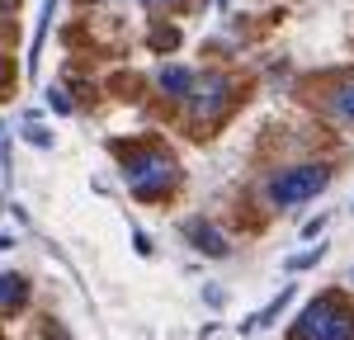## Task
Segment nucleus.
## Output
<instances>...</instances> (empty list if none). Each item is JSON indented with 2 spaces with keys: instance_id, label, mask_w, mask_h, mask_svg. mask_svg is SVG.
<instances>
[{
  "instance_id": "15",
  "label": "nucleus",
  "mask_w": 354,
  "mask_h": 340,
  "mask_svg": "<svg viewBox=\"0 0 354 340\" xmlns=\"http://www.w3.org/2000/svg\"><path fill=\"white\" fill-rule=\"evenodd\" d=\"M142 5H147V10H175L180 0H142Z\"/></svg>"
},
{
  "instance_id": "16",
  "label": "nucleus",
  "mask_w": 354,
  "mask_h": 340,
  "mask_svg": "<svg viewBox=\"0 0 354 340\" xmlns=\"http://www.w3.org/2000/svg\"><path fill=\"white\" fill-rule=\"evenodd\" d=\"M43 331H48V340H66V336H62V326H57V321H48Z\"/></svg>"
},
{
  "instance_id": "14",
  "label": "nucleus",
  "mask_w": 354,
  "mask_h": 340,
  "mask_svg": "<svg viewBox=\"0 0 354 340\" xmlns=\"http://www.w3.org/2000/svg\"><path fill=\"white\" fill-rule=\"evenodd\" d=\"M48 104H53L57 113H71V100H66L62 90H48Z\"/></svg>"
},
{
  "instance_id": "11",
  "label": "nucleus",
  "mask_w": 354,
  "mask_h": 340,
  "mask_svg": "<svg viewBox=\"0 0 354 340\" xmlns=\"http://www.w3.org/2000/svg\"><path fill=\"white\" fill-rule=\"evenodd\" d=\"M53 5H57V0H43V19H38V33H33V48H28V53H33V66H38V53H43V38H48V19H53Z\"/></svg>"
},
{
  "instance_id": "6",
  "label": "nucleus",
  "mask_w": 354,
  "mask_h": 340,
  "mask_svg": "<svg viewBox=\"0 0 354 340\" xmlns=\"http://www.w3.org/2000/svg\"><path fill=\"white\" fill-rule=\"evenodd\" d=\"M156 85H161L170 100H185V95H194L198 76H194L189 66H161V71H156Z\"/></svg>"
},
{
  "instance_id": "13",
  "label": "nucleus",
  "mask_w": 354,
  "mask_h": 340,
  "mask_svg": "<svg viewBox=\"0 0 354 340\" xmlns=\"http://www.w3.org/2000/svg\"><path fill=\"white\" fill-rule=\"evenodd\" d=\"M151 43H156V48H161V53H170V48H175V43H180V33H175V28H161V33H156V38H151Z\"/></svg>"
},
{
  "instance_id": "9",
  "label": "nucleus",
  "mask_w": 354,
  "mask_h": 340,
  "mask_svg": "<svg viewBox=\"0 0 354 340\" xmlns=\"http://www.w3.org/2000/svg\"><path fill=\"white\" fill-rule=\"evenodd\" d=\"M288 303H293V288H283V293L274 298L270 308H265V312H255V317H250L245 326H270V321H274V317H279V312H283V308H288Z\"/></svg>"
},
{
  "instance_id": "12",
  "label": "nucleus",
  "mask_w": 354,
  "mask_h": 340,
  "mask_svg": "<svg viewBox=\"0 0 354 340\" xmlns=\"http://www.w3.org/2000/svg\"><path fill=\"white\" fill-rule=\"evenodd\" d=\"M322 255H326V251H322V246H312V251H307V255H293V260H288V270H312V265H317Z\"/></svg>"
},
{
  "instance_id": "5",
  "label": "nucleus",
  "mask_w": 354,
  "mask_h": 340,
  "mask_svg": "<svg viewBox=\"0 0 354 340\" xmlns=\"http://www.w3.org/2000/svg\"><path fill=\"white\" fill-rule=\"evenodd\" d=\"M180 232H185V236H189V241H194L203 255H227V236H222V232L208 223V218H189Z\"/></svg>"
},
{
  "instance_id": "8",
  "label": "nucleus",
  "mask_w": 354,
  "mask_h": 340,
  "mask_svg": "<svg viewBox=\"0 0 354 340\" xmlns=\"http://www.w3.org/2000/svg\"><path fill=\"white\" fill-rule=\"evenodd\" d=\"M28 303V279L24 274H0V312H19Z\"/></svg>"
},
{
  "instance_id": "2",
  "label": "nucleus",
  "mask_w": 354,
  "mask_h": 340,
  "mask_svg": "<svg viewBox=\"0 0 354 340\" xmlns=\"http://www.w3.org/2000/svg\"><path fill=\"white\" fill-rule=\"evenodd\" d=\"M288 340H354V308L335 293H322L302 308Z\"/></svg>"
},
{
  "instance_id": "17",
  "label": "nucleus",
  "mask_w": 354,
  "mask_h": 340,
  "mask_svg": "<svg viewBox=\"0 0 354 340\" xmlns=\"http://www.w3.org/2000/svg\"><path fill=\"white\" fill-rule=\"evenodd\" d=\"M10 81V66H5V57H0V85Z\"/></svg>"
},
{
  "instance_id": "7",
  "label": "nucleus",
  "mask_w": 354,
  "mask_h": 340,
  "mask_svg": "<svg viewBox=\"0 0 354 340\" xmlns=\"http://www.w3.org/2000/svg\"><path fill=\"white\" fill-rule=\"evenodd\" d=\"M326 104H330V118H340V123H350V128H354V71L326 95Z\"/></svg>"
},
{
  "instance_id": "4",
  "label": "nucleus",
  "mask_w": 354,
  "mask_h": 340,
  "mask_svg": "<svg viewBox=\"0 0 354 340\" xmlns=\"http://www.w3.org/2000/svg\"><path fill=\"white\" fill-rule=\"evenodd\" d=\"M227 104H232V81L227 76H203L189 95L194 123H218L222 113H227Z\"/></svg>"
},
{
  "instance_id": "1",
  "label": "nucleus",
  "mask_w": 354,
  "mask_h": 340,
  "mask_svg": "<svg viewBox=\"0 0 354 340\" xmlns=\"http://www.w3.org/2000/svg\"><path fill=\"white\" fill-rule=\"evenodd\" d=\"M123 180L137 198H165L180 185V161L165 147H142V151H123Z\"/></svg>"
},
{
  "instance_id": "3",
  "label": "nucleus",
  "mask_w": 354,
  "mask_h": 340,
  "mask_svg": "<svg viewBox=\"0 0 354 340\" xmlns=\"http://www.w3.org/2000/svg\"><path fill=\"white\" fill-rule=\"evenodd\" d=\"M326 185H330V166H326V161H307V166L279 170L270 185H265V194H260V198H265L270 208L283 213V208H302L307 198H317Z\"/></svg>"
},
{
  "instance_id": "10",
  "label": "nucleus",
  "mask_w": 354,
  "mask_h": 340,
  "mask_svg": "<svg viewBox=\"0 0 354 340\" xmlns=\"http://www.w3.org/2000/svg\"><path fill=\"white\" fill-rule=\"evenodd\" d=\"M24 138L33 142V147H53V133L38 123V113H28V118H24Z\"/></svg>"
}]
</instances>
